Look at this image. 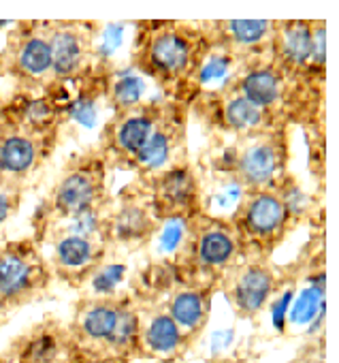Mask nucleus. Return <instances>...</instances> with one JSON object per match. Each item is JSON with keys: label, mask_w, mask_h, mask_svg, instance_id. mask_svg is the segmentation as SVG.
<instances>
[{"label": "nucleus", "mask_w": 339, "mask_h": 363, "mask_svg": "<svg viewBox=\"0 0 339 363\" xmlns=\"http://www.w3.org/2000/svg\"><path fill=\"white\" fill-rule=\"evenodd\" d=\"M212 54L229 56L233 62H243L269 54L275 22L271 20H216L201 22Z\"/></svg>", "instance_id": "aec40b11"}, {"label": "nucleus", "mask_w": 339, "mask_h": 363, "mask_svg": "<svg viewBox=\"0 0 339 363\" xmlns=\"http://www.w3.org/2000/svg\"><path fill=\"white\" fill-rule=\"evenodd\" d=\"M0 363H13V361H9L3 352H0Z\"/></svg>", "instance_id": "c756f323"}, {"label": "nucleus", "mask_w": 339, "mask_h": 363, "mask_svg": "<svg viewBox=\"0 0 339 363\" xmlns=\"http://www.w3.org/2000/svg\"><path fill=\"white\" fill-rule=\"evenodd\" d=\"M134 297L139 303V340L134 361L180 363L190 348L171 314L158 299L141 295Z\"/></svg>", "instance_id": "a211bd4d"}, {"label": "nucleus", "mask_w": 339, "mask_h": 363, "mask_svg": "<svg viewBox=\"0 0 339 363\" xmlns=\"http://www.w3.org/2000/svg\"><path fill=\"white\" fill-rule=\"evenodd\" d=\"M69 363H132V359H126V357H111V354H100V352L84 350V348H79V346H77Z\"/></svg>", "instance_id": "bb28decb"}, {"label": "nucleus", "mask_w": 339, "mask_h": 363, "mask_svg": "<svg viewBox=\"0 0 339 363\" xmlns=\"http://www.w3.org/2000/svg\"><path fill=\"white\" fill-rule=\"evenodd\" d=\"M226 220L237 238L241 259L252 261H271L275 250L297 229L275 189L241 193Z\"/></svg>", "instance_id": "39448f33"}, {"label": "nucleus", "mask_w": 339, "mask_h": 363, "mask_svg": "<svg viewBox=\"0 0 339 363\" xmlns=\"http://www.w3.org/2000/svg\"><path fill=\"white\" fill-rule=\"evenodd\" d=\"M209 363H239V361H233V359H216V361H209Z\"/></svg>", "instance_id": "cd10ccee"}, {"label": "nucleus", "mask_w": 339, "mask_h": 363, "mask_svg": "<svg viewBox=\"0 0 339 363\" xmlns=\"http://www.w3.org/2000/svg\"><path fill=\"white\" fill-rule=\"evenodd\" d=\"M168 261L186 282L218 289L220 278L241 261V250L229 220L203 212L184 223L182 240Z\"/></svg>", "instance_id": "7ed1b4c3"}, {"label": "nucleus", "mask_w": 339, "mask_h": 363, "mask_svg": "<svg viewBox=\"0 0 339 363\" xmlns=\"http://www.w3.org/2000/svg\"><path fill=\"white\" fill-rule=\"evenodd\" d=\"M56 147L58 141L33 135L0 111V177L30 186Z\"/></svg>", "instance_id": "f3484780"}, {"label": "nucleus", "mask_w": 339, "mask_h": 363, "mask_svg": "<svg viewBox=\"0 0 339 363\" xmlns=\"http://www.w3.org/2000/svg\"><path fill=\"white\" fill-rule=\"evenodd\" d=\"M271 60L305 90L324 94L328 26L322 20H282L275 22Z\"/></svg>", "instance_id": "20e7f679"}, {"label": "nucleus", "mask_w": 339, "mask_h": 363, "mask_svg": "<svg viewBox=\"0 0 339 363\" xmlns=\"http://www.w3.org/2000/svg\"><path fill=\"white\" fill-rule=\"evenodd\" d=\"M111 201V167L96 145L84 147L69 156L50 193L37 206L30 220L33 238L43 246L54 229L84 214L105 212Z\"/></svg>", "instance_id": "f03ea898"}, {"label": "nucleus", "mask_w": 339, "mask_h": 363, "mask_svg": "<svg viewBox=\"0 0 339 363\" xmlns=\"http://www.w3.org/2000/svg\"><path fill=\"white\" fill-rule=\"evenodd\" d=\"M75 348L69 323L47 314L16 335L3 354L13 363H69Z\"/></svg>", "instance_id": "6ab92c4d"}, {"label": "nucleus", "mask_w": 339, "mask_h": 363, "mask_svg": "<svg viewBox=\"0 0 339 363\" xmlns=\"http://www.w3.org/2000/svg\"><path fill=\"white\" fill-rule=\"evenodd\" d=\"M134 182L145 191L151 212L160 225L171 220H190L207 212L201 173L188 156L158 173L134 177Z\"/></svg>", "instance_id": "1a4fd4ad"}, {"label": "nucleus", "mask_w": 339, "mask_h": 363, "mask_svg": "<svg viewBox=\"0 0 339 363\" xmlns=\"http://www.w3.org/2000/svg\"><path fill=\"white\" fill-rule=\"evenodd\" d=\"M103 30L96 22L58 20L50 22V48L54 86L77 84L96 60V37Z\"/></svg>", "instance_id": "4468645a"}, {"label": "nucleus", "mask_w": 339, "mask_h": 363, "mask_svg": "<svg viewBox=\"0 0 339 363\" xmlns=\"http://www.w3.org/2000/svg\"><path fill=\"white\" fill-rule=\"evenodd\" d=\"M280 269L271 261L241 259L220 278L218 293L224 295L237 318L256 320L280 291Z\"/></svg>", "instance_id": "ddd939ff"}, {"label": "nucleus", "mask_w": 339, "mask_h": 363, "mask_svg": "<svg viewBox=\"0 0 339 363\" xmlns=\"http://www.w3.org/2000/svg\"><path fill=\"white\" fill-rule=\"evenodd\" d=\"M126 278V263H113L107 261L96 276L90 280V284L86 289H92L88 295H109L120 291V282H124Z\"/></svg>", "instance_id": "393cba45"}, {"label": "nucleus", "mask_w": 339, "mask_h": 363, "mask_svg": "<svg viewBox=\"0 0 339 363\" xmlns=\"http://www.w3.org/2000/svg\"><path fill=\"white\" fill-rule=\"evenodd\" d=\"M143 94H145V86H143L141 77L126 73V75H115L111 79L105 101L111 107V111H115V109L130 107V105L143 101Z\"/></svg>", "instance_id": "5701e85b"}, {"label": "nucleus", "mask_w": 339, "mask_h": 363, "mask_svg": "<svg viewBox=\"0 0 339 363\" xmlns=\"http://www.w3.org/2000/svg\"><path fill=\"white\" fill-rule=\"evenodd\" d=\"M162 225L156 220L145 191L132 179L117 195L103 214L98 240L109 250L137 252L147 248L160 233Z\"/></svg>", "instance_id": "9b49d317"}, {"label": "nucleus", "mask_w": 339, "mask_h": 363, "mask_svg": "<svg viewBox=\"0 0 339 363\" xmlns=\"http://www.w3.org/2000/svg\"><path fill=\"white\" fill-rule=\"evenodd\" d=\"M190 116H195L201 122V126L205 128V133H209L214 143L243 139L263 130L288 128L271 120L263 109L252 105L226 82L218 88L203 90L190 103Z\"/></svg>", "instance_id": "6e6552de"}, {"label": "nucleus", "mask_w": 339, "mask_h": 363, "mask_svg": "<svg viewBox=\"0 0 339 363\" xmlns=\"http://www.w3.org/2000/svg\"><path fill=\"white\" fill-rule=\"evenodd\" d=\"M137 340H139V303L130 291H124L115 329H113L109 342L105 344V348L100 350V354L126 357V359L134 361Z\"/></svg>", "instance_id": "4be33fe9"}, {"label": "nucleus", "mask_w": 339, "mask_h": 363, "mask_svg": "<svg viewBox=\"0 0 339 363\" xmlns=\"http://www.w3.org/2000/svg\"><path fill=\"white\" fill-rule=\"evenodd\" d=\"M54 280L50 259L33 235L0 244V323L47 295Z\"/></svg>", "instance_id": "423d86ee"}, {"label": "nucleus", "mask_w": 339, "mask_h": 363, "mask_svg": "<svg viewBox=\"0 0 339 363\" xmlns=\"http://www.w3.org/2000/svg\"><path fill=\"white\" fill-rule=\"evenodd\" d=\"M13 26V22H0V30H3V28H11Z\"/></svg>", "instance_id": "c85d7f7f"}, {"label": "nucleus", "mask_w": 339, "mask_h": 363, "mask_svg": "<svg viewBox=\"0 0 339 363\" xmlns=\"http://www.w3.org/2000/svg\"><path fill=\"white\" fill-rule=\"evenodd\" d=\"M188 124H190V107L178 101L164 99L162 113L145 147L132 160L128 173H134V177H145L186 158L188 156Z\"/></svg>", "instance_id": "2eb2a0df"}, {"label": "nucleus", "mask_w": 339, "mask_h": 363, "mask_svg": "<svg viewBox=\"0 0 339 363\" xmlns=\"http://www.w3.org/2000/svg\"><path fill=\"white\" fill-rule=\"evenodd\" d=\"M231 143V179L241 193L273 189L286 173H290V128L263 130Z\"/></svg>", "instance_id": "9d476101"}, {"label": "nucleus", "mask_w": 339, "mask_h": 363, "mask_svg": "<svg viewBox=\"0 0 339 363\" xmlns=\"http://www.w3.org/2000/svg\"><path fill=\"white\" fill-rule=\"evenodd\" d=\"M45 244H50L47 259L54 278L73 291H84L111 255L109 246H105L100 240L71 233L64 229L52 231Z\"/></svg>", "instance_id": "dca6fc26"}, {"label": "nucleus", "mask_w": 339, "mask_h": 363, "mask_svg": "<svg viewBox=\"0 0 339 363\" xmlns=\"http://www.w3.org/2000/svg\"><path fill=\"white\" fill-rule=\"evenodd\" d=\"M209 56L212 45L201 22L145 20L134 24L130 67L154 79L166 101L190 107L201 94V71Z\"/></svg>", "instance_id": "f257e3e1"}, {"label": "nucleus", "mask_w": 339, "mask_h": 363, "mask_svg": "<svg viewBox=\"0 0 339 363\" xmlns=\"http://www.w3.org/2000/svg\"><path fill=\"white\" fill-rule=\"evenodd\" d=\"M124 291L109 295H81L73 303V314L69 320V331L75 344L84 350L100 352L109 342L122 306Z\"/></svg>", "instance_id": "412c9836"}, {"label": "nucleus", "mask_w": 339, "mask_h": 363, "mask_svg": "<svg viewBox=\"0 0 339 363\" xmlns=\"http://www.w3.org/2000/svg\"><path fill=\"white\" fill-rule=\"evenodd\" d=\"M164 99L139 101L130 107L111 111V118L105 122L96 150L103 154L111 171H128L137 154L145 147L160 113Z\"/></svg>", "instance_id": "f8f14e48"}, {"label": "nucleus", "mask_w": 339, "mask_h": 363, "mask_svg": "<svg viewBox=\"0 0 339 363\" xmlns=\"http://www.w3.org/2000/svg\"><path fill=\"white\" fill-rule=\"evenodd\" d=\"M28 186L18 184L13 179L0 177V231L20 212Z\"/></svg>", "instance_id": "b1692460"}, {"label": "nucleus", "mask_w": 339, "mask_h": 363, "mask_svg": "<svg viewBox=\"0 0 339 363\" xmlns=\"http://www.w3.org/2000/svg\"><path fill=\"white\" fill-rule=\"evenodd\" d=\"M0 77L24 94H45L54 86L50 20L13 22L0 50Z\"/></svg>", "instance_id": "0eeeda50"}, {"label": "nucleus", "mask_w": 339, "mask_h": 363, "mask_svg": "<svg viewBox=\"0 0 339 363\" xmlns=\"http://www.w3.org/2000/svg\"><path fill=\"white\" fill-rule=\"evenodd\" d=\"M288 363H328L326 361V344L322 337L309 340L305 346L299 348V352Z\"/></svg>", "instance_id": "a878e982"}]
</instances>
